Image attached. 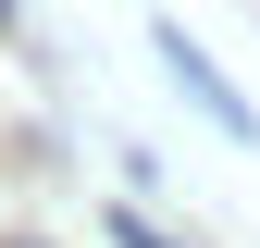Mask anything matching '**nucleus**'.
<instances>
[{
    "label": "nucleus",
    "mask_w": 260,
    "mask_h": 248,
    "mask_svg": "<svg viewBox=\"0 0 260 248\" xmlns=\"http://www.w3.org/2000/svg\"><path fill=\"white\" fill-rule=\"evenodd\" d=\"M161 62H174V75H186V100H199V112L223 124V137H248V100H236V87H223V75H211V62H199V50H186V25H161Z\"/></svg>",
    "instance_id": "obj_1"
}]
</instances>
